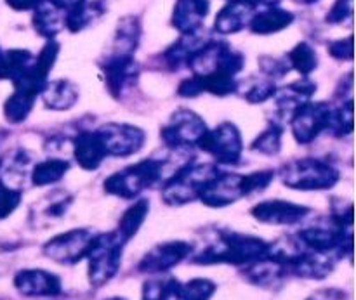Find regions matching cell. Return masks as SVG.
<instances>
[{"mask_svg": "<svg viewBox=\"0 0 356 300\" xmlns=\"http://www.w3.org/2000/svg\"><path fill=\"white\" fill-rule=\"evenodd\" d=\"M207 124L204 118L195 111L181 108L174 111L165 125L160 131L163 144L172 151H188L198 148V142L207 132Z\"/></svg>", "mask_w": 356, "mask_h": 300, "instance_id": "cell-7", "label": "cell"}, {"mask_svg": "<svg viewBox=\"0 0 356 300\" xmlns=\"http://www.w3.org/2000/svg\"><path fill=\"white\" fill-rule=\"evenodd\" d=\"M198 148L216 160V165H236L242 160V134L232 122H222L212 131L205 132Z\"/></svg>", "mask_w": 356, "mask_h": 300, "instance_id": "cell-8", "label": "cell"}, {"mask_svg": "<svg viewBox=\"0 0 356 300\" xmlns=\"http://www.w3.org/2000/svg\"><path fill=\"white\" fill-rule=\"evenodd\" d=\"M108 300H125V299H122V297H113V299H108Z\"/></svg>", "mask_w": 356, "mask_h": 300, "instance_id": "cell-43", "label": "cell"}, {"mask_svg": "<svg viewBox=\"0 0 356 300\" xmlns=\"http://www.w3.org/2000/svg\"><path fill=\"white\" fill-rule=\"evenodd\" d=\"M101 69L104 73V83H106L108 92L117 99L125 96L127 90H131L138 82L139 65L132 54L110 52L101 65Z\"/></svg>", "mask_w": 356, "mask_h": 300, "instance_id": "cell-12", "label": "cell"}, {"mask_svg": "<svg viewBox=\"0 0 356 300\" xmlns=\"http://www.w3.org/2000/svg\"><path fill=\"white\" fill-rule=\"evenodd\" d=\"M308 300H327V299H322V297H320V295H316V297H315V295H313V297L308 299Z\"/></svg>", "mask_w": 356, "mask_h": 300, "instance_id": "cell-42", "label": "cell"}, {"mask_svg": "<svg viewBox=\"0 0 356 300\" xmlns=\"http://www.w3.org/2000/svg\"><path fill=\"white\" fill-rule=\"evenodd\" d=\"M35 54H31L26 49H10V51H2L0 56V80H10L16 82L33 62Z\"/></svg>", "mask_w": 356, "mask_h": 300, "instance_id": "cell-26", "label": "cell"}, {"mask_svg": "<svg viewBox=\"0 0 356 300\" xmlns=\"http://www.w3.org/2000/svg\"><path fill=\"white\" fill-rule=\"evenodd\" d=\"M221 174L216 163H184L162 186V200L170 207L198 200L205 188Z\"/></svg>", "mask_w": 356, "mask_h": 300, "instance_id": "cell-3", "label": "cell"}, {"mask_svg": "<svg viewBox=\"0 0 356 300\" xmlns=\"http://www.w3.org/2000/svg\"><path fill=\"white\" fill-rule=\"evenodd\" d=\"M294 21V14L282 7H266L254 12L249 23V30L256 35H271L285 30Z\"/></svg>", "mask_w": 356, "mask_h": 300, "instance_id": "cell-22", "label": "cell"}, {"mask_svg": "<svg viewBox=\"0 0 356 300\" xmlns=\"http://www.w3.org/2000/svg\"><path fill=\"white\" fill-rule=\"evenodd\" d=\"M287 62L291 69H296L302 76H308L318 66V54L308 42H299L287 54Z\"/></svg>", "mask_w": 356, "mask_h": 300, "instance_id": "cell-29", "label": "cell"}, {"mask_svg": "<svg viewBox=\"0 0 356 300\" xmlns=\"http://www.w3.org/2000/svg\"><path fill=\"white\" fill-rule=\"evenodd\" d=\"M124 247L125 243L115 231L96 235L86 257L89 262V281L92 287H103L118 273Z\"/></svg>", "mask_w": 356, "mask_h": 300, "instance_id": "cell-6", "label": "cell"}, {"mask_svg": "<svg viewBox=\"0 0 356 300\" xmlns=\"http://www.w3.org/2000/svg\"><path fill=\"white\" fill-rule=\"evenodd\" d=\"M294 2H298V3H302V6H312V3H316V2H320V0H294Z\"/></svg>", "mask_w": 356, "mask_h": 300, "instance_id": "cell-41", "label": "cell"}, {"mask_svg": "<svg viewBox=\"0 0 356 300\" xmlns=\"http://www.w3.org/2000/svg\"><path fill=\"white\" fill-rule=\"evenodd\" d=\"M51 2L54 3V6H58L59 9L65 10V12H68V10H72L73 7L80 6V3H83L86 0H51Z\"/></svg>", "mask_w": 356, "mask_h": 300, "instance_id": "cell-39", "label": "cell"}, {"mask_svg": "<svg viewBox=\"0 0 356 300\" xmlns=\"http://www.w3.org/2000/svg\"><path fill=\"white\" fill-rule=\"evenodd\" d=\"M70 163L66 160L61 158H47L44 162L37 163V165L31 169L30 179L31 184L37 188L51 186V184L58 183L65 177V174L68 172Z\"/></svg>", "mask_w": 356, "mask_h": 300, "instance_id": "cell-28", "label": "cell"}, {"mask_svg": "<svg viewBox=\"0 0 356 300\" xmlns=\"http://www.w3.org/2000/svg\"><path fill=\"white\" fill-rule=\"evenodd\" d=\"M65 10L54 6L51 0H40L33 9L31 23H33L35 31L40 37L52 40L59 31L65 30Z\"/></svg>", "mask_w": 356, "mask_h": 300, "instance_id": "cell-21", "label": "cell"}, {"mask_svg": "<svg viewBox=\"0 0 356 300\" xmlns=\"http://www.w3.org/2000/svg\"><path fill=\"white\" fill-rule=\"evenodd\" d=\"M209 9H211L209 0H177L172 12V26L181 35L195 33L204 26Z\"/></svg>", "mask_w": 356, "mask_h": 300, "instance_id": "cell-17", "label": "cell"}, {"mask_svg": "<svg viewBox=\"0 0 356 300\" xmlns=\"http://www.w3.org/2000/svg\"><path fill=\"white\" fill-rule=\"evenodd\" d=\"M216 283L205 278H195L188 283H179L174 300H211L216 292Z\"/></svg>", "mask_w": 356, "mask_h": 300, "instance_id": "cell-31", "label": "cell"}, {"mask_svg": "<svg viewBox=\"0 0 356 300\" xmlns=\"http://www.w3.org/2000/svg\"><path fill=\"white\" fill-rule=\"evenodd\" d=\"M275 92H277V83H275V80L263 78L250 83L245 92H243V97L250 104H261L264 101L271 99L275 96Z\"/></svg>", "mask_w": 356, "mask_h": 300, "instance_id": "cell-34", "label": "cell"}, {"mask_svg": "<svg viewBox=\"0 0 356 300\" xmlns=\"http://www.w3.org/2000/svg\"><path fill=\"white\" fill-rule=\"evenodd\" d=\"M149 212V201L148 200H139L136 201L134 205L127 208L124 212V215L118 221V228H117V235L120 236V240L124 243H127L129 240H132L136 236V233L139 231V228L145 222L146 215Z\"/></svg>", "mask_w": 356, "mask_h": 300, "instance_id": "cell-27", "label": "cell"}, {"mask_svg": "<svg viewBox=\"0 0 356 300\" xmlns=\"http://www.w3.org/2000/svg\"><path fill=\"white\" fill-rule=\"evenodd\" d=\"M275 177V170H257V172L245 174H219L211 184L204 190L198 200L212 208H222L236 203L242 198L250 197L257 191L266 190Z\"/></svg>", "mask_w": 356, "mask_h": 300, "instance_id": "cell-2", "label": "cell"}, {"mask_svg": "<svg viewBox=\"0 0 356 300\" xmlns=\"http://www.w3.org/2000/svg\"><path fill=\"white\" fill-rule=\"evenodd\" d=\"M14 287L24 297H56L61 294V280L44 269H23L14 276Z\"/></svg>", "mask_w": 356, "mask_h": 300, "instance_id": "cell-16", "label": "cell"}, {"mask_svg": "<svg viewBox=\"0 0 356 300\" xmlns=\"http://www.w3.org/2000/svg\"><path fill=\"white\" fill-rule=\"evenodd\" d=\"M35 99H37V97L14 90L13 96L6 101V104H3L6 120L10 122V124H21V122L26 120L28 115L31 113Z\"/></svg>", "mask_w": 356, "mask_h": 300, "instance_id": "cell-30", "label": "cell"}, {"mask_svg": "<svg viewBox=\"0 0 356 300\" xmlns=\"http://www.w3.org/2000/svg\"><path fill=\"white\" fill-rule=\"evenodd\" d=\"M332 110L334 108L325 101H318V103L309 101V103L302 104L289 122L296 141L301 142V144H309L322 132L329 131Z\"/></svg>", "mask_w": 356, "mask_h": 300, "instance_id": "cell-10", "label": "cell"}, {"mask_svg": "<svg viewBox=\"0 0 356 300\" xmlns=\"http://www.w3.org/2000/svg\"><path fill=\"white\" fill-rule=\"evenodd\" d=\"M73 155L83 170L99 169L104 158H108L106 149L96 131H83L76 135L73 141Z\"/></svg>", "mask_w": 356, "mask_h": 300, "instance_id": "cell-19", "label": "cell"}, {"mask_svg": "<svg viewBox=\"0 0 356 300\" xmlns=\"http://www.w3.org/2000/svg\"><path fill=\"white\" fill-rule=\"evenodd\" d=\"M73 197L66 191H52L45 194L38 203L31 208V222L35 226H47L49 222H54L66 214V210L72 205Z\"/></svg>", "mask_w": 356, "mask_h": 300, "instance_id": "cell-20", "label": "cell"}, {"mask_svg": "<svg viewBox=\"0 0 356 300\" xmlns=\"http://www.w3.org/2000/svg\"><path fill=\"white\" fill-rule=\"evenodd\" d=\"M254 12L256 9L245 0H232L216 16L214 31H218L219 35L238 33V31L249 28Z\"/></svg>", "mask_w": 356, "mask_h": 300, "instance_id": "cell-18", "label": "cell"}, {"mask_svg": "<svg viewBox=\"0 0 356 300\" xmlns=\"http://www.w3.org/2000/svg\"><path fill=\"white\" fill-rule=\"evenodd\" d=\"M97 135L101 138L108 156L115 158H127L136 155L145 146L146 135L136 125L129 124H104L96 128Z\"/></svg>", "mask_w": 356, "mask_h": 300, "instance_id": "cell-11", "label": "cell"}, {"mask_svg": "<svg viewBox=\"0 0 356 300\" xmlns=\"http://www.w3.org/2000/svg\"><path fill=\"white\" fill-rule=\"evenodd\" d=\"M79 87L70 80H54V82H47L44 90L40 92L42 101H44L45 108L54 111L70 110L73 104L79 101Z\"/></svg>", "mask_w": 356, "mask_h": 300, "instance_id": "cell-23", "label": "cell"}, {"mask_svg": "<svg viewBox=\"0 0 356 300\" xmlns=\"http://www.w3.org/2000/svg\"><path fill=\"white\" fill-rule=\"evenodd\" d=\"M336 138H343L353 132V101L348 99L346 104L332 110L329 131Z\"/></svg>", "mask_w": 356, "mask_h": 300, "instance_id": "cell-33", "label": "cell"}, {"mask_svg": "<svg viewBox=\"0 0 356 300\" xmlns=\"http://www.w3.org/2000/svg\"><path fill=\"white\" fill-rule=\"evenodd\" d=\"M247 3H250V6L254 7L256 10L259 9H266V7H275L280 3V0H245Z\"/></svg>", "mask_w": 356, "mask_h": 300, "instance_id": "cell-40", "label": "cell"}, {"mask_svg": "<svg viewBox=\"0 0 356 300\" xmlns=\"http://www.w3.org/2000/svg\"><path fill=\"white\" fill-rule=\"evenodd\" d=\"M193 253V245L188 242H165L153 247L141 259L138 269L146 274H162L176 267Z\"/></svg>", "mask_w": 356, "mask_h": 300, "instance_id": "cell-13", "label": "cell"}, {"mask_svg": "<svg viewBox=\"0 0 356 300\" xmlns=\"http://www.w3.org/2000/svg\"><path fill=\"white\" fill-rule=\"evenodd\" d=\"M21 201V190L9 186L0 177V221L13 214Z\"/></svg>", "mask_w": 356, "mask_h": 300, "instance_id": "cell-35", "label": "cell"}, {"mask_svg": "<svg viewBox=\"0 0 356 300\" xmlns=\"http://www.w3.org/2000/svg\"><path fill=\"white\" fill-rule=\"evenodd\" d=\"M278 174L285 186L299 191L330 190L339 181V170L332 163L313 156L284 163Z\"/></svg>", "mask_w": 356, "mask_h": 300, "instance_id": "cell-5", "label": "cell"}, {"mask_svg": "<svg viewBox=\"0 0 356 300\" xmlns=\"http://www.w3.org/2000/svg\"><path fill=\"white\" fill-rule=\"evenodd\" d=\"M104 12H106V7L101 0H86L83 3L66 12L65 28L72 33H79V31L86 30L87 26L96 23Z\"/></svg>", "mask_w": 356, "mask_h": 300, "instance_id": "cell-24", "label": "cell"}, {"mask_svg": "<svg viewBox=\"0 0 356 300\" xmlns=\"http://www.w3.org/2000/svg\"><path fill=\"white\" fill-rule=\"evenodd\" d=\"M96 235L92 229H72L49 240L44 245V253L54 262L72 266L86 259Z\"/></svg>", "mask_w": 356, "mask_h": 300, "instance_id": "cell-9", "label": "cell"}, {"mask_svg": "<svg viewBox=\"0 0 356 300\" xmlns=\"http://www.w3.org/2000/svg\"><path fill=\"white\" fill-rule=\"evenodd\" d=\"M316 92V83L312 82L305 76L302 80H296V82L289 83V85L277 89L273 99L275 106H277V124H284V122H291L292 115L302 106V104L309 103L313 94Z\"/></svg>", "mask_w": 356, "mask_h": 300, "instance_id": "cell-15", "label": "cell"}, {"mask_svg": "<svg viewBox=\"0 0 356 300\" xmlns=\"http://www.w3.org/2000/svg\"><path fill=\"white\" fill-rule=\"evenodd\" d=\"M270 243L257 236L242 235L235 231H218L214 240L202 252L195 253V264H232V266H250L268 256Z\"/></svg>", "mask_w": 356, "mask_h": 300, "instance_id": "cell-1", "label": "cell"}, {"mask_svg": "<svg viewBox=\"0 0 356 300\" xmlns=\"http://www.w3.org/2000/svg\"><path fill=\"white\" fill-rule=\"evenodd\" d=\"M312 208L305 205L292 203L285 200H268L261 201L250 210V214L263 224L273 226H292L298 222L305 221Z\"/></svg>", "mask_w": 356, "mask_h": 300, "instance_id": "cell-14", "label": "cell"}, {"mask_svg": "<svg viewBox=\"0 0 356 300\" xmlns=\"http://www.w3.org/2000/svg\"><path fill=\"white\" fill-rule=\"evenodd\" d=\"M228 2H232V0H228Z\"/></svg>", "mask_w": 356, "mask_h": 300, "instance_id": "cell-45", "label": "cell"}, {"mask_svg": "<svg viewBox=\"0 0 356 300\" xmlns=\"http://www.w3.org/2000/svg\"><path fill=\"white\" fill-rule=\"evenodd\" d=\"M6 2L14 10H33L40 0H6Z\"/></svg>", "mask_w": 356, "mask_h": 300, "instance_id": "cell-38", "label": "cell"}, {"mask_svg": "<svg viewBox=\"0 0 356 300\" xmlns=\"http://www.w3.org/2000/svg\"><path fill=\"white\" fill-rule=\"evenodd\" d=\"M327 49L334 59H339V61H351L353 59V38L351 37L332 42Z\"/></svg>", "mask_w": 356, "mask_h": 300, "instance_id": "cell-37", "label": "cell"}, {"mask_svg": "<svg viewBox=\"0 0 356 300\" xmlns=\"http://www.w3.org/2000/svg\"><path fill=\"white\" fill-rule=\"evenodd\" d=\"M282 134H284V127L277 122L268 125L263 132L256 138V141L252 142L254 151L261 153V155L273 156L280 151L282 148Z\"/></svg>", "mask_w": 356, "mask_h": 300, "instance_id": "cell-32", "label": "cell"}, {"mask_svg": "<svg viewBox=\"0 0 356 300\" xmlns=\"http://www.w3.org/2000/svg\"><path fill=\"white\" fill-rule=\"evenodd\" d=\"M353 17V0H336L327 14V23L343 24L344 21L351 23Z\"/></svg>", "mask_w": 356, "mask_h": 300, "instance_id": "cell-36", "label": "cell"}, {"mask_svg": "<svg viewBox=\"0 0 356 300\" xmlns=\"http://www.w3.org/2000/svg\"><path fill=\"white\" fill-rule=\"evenodd\" d=\"M165 165L167 160L146 158L143 162L111 174L104 181L103 188L108 194L124 198V200H132V198L139 197L145 190H149V188L162 183Z\"/></svg>", "mask_w": 356, "mask_h": 300, "instance_id": "cell-4", "label": "cell"}, {"mask_svg": "<svg viewBox=\"0 0 356 300\" xmlns=\"http://www.w3.org/2000/svg\"><path fill=\"white\" fill-rule=\"evenodd\" d=\"M141 38V23L138 17L127 16L120 19L113 38V54H134Z\"/></svg>", "mask_w": 356, "mask_h": 300, "instance_id": "cell-25", "label": "cell"}, {"mask_svg": "<svg viewBox=\"0 0 356 300\" xmlns=\"http://www.w3.org/2000/svg\"><path fill=\"white\" fill-rule=\"evenodd\" d=\"M0 56H2V49H0Z\"/></svg>", "mask_w": 356, "mask_h": 300, "instance_id": "cell-44", "label": "cell"}]
</instances>
